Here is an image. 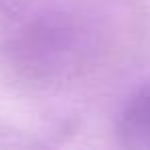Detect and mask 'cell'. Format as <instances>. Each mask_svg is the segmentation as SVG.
Segmentation results:
<instances>
[{
    "mask_svg": "<svg viewBox=\"0 0 150 150\" xmlns=\"http://www.w3.org/2000/svg\"><path fill=\"white\" fill-rule=\"evenodd\" d=\"M80 37L64 19H41L13 41V60L29 76L50 78L72 68L80 56Z\"/></svg>",
    "mask_w": 150,
    "mask_h": 150,
    "instance_id": "6da1fadb",
    "label": "cell"
},
{
    "mask_svg": "<svg viewBox=\"0 0 150 150\" xmlns=\"http://www.w3.org/2000/svg\"><path fill=\"white\" fill-rule=\"evenodd\" d=\"M115 132L127 148H150V82L142 84L123 103Z\"/></svg>",
    "mask_w": 150,
    "mask_h": 150,
    "instance_id": "7a4b0ae2",
    "label": "cell"
}]
</instances>
